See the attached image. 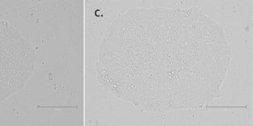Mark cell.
<instances>
[{
    "mask_svg": "<svg viewBox=\"0 0 253 126\" xmlns=\"http://www.w3.org/2000/svg\"><path fill=\"white\" fill-rule=\"evenodd\" d=\"M232 53L201 9L133 8L107 29L98 80L142 112L197 109L221 96Z\"/></svg>",
    "mask_w": 253,
    "mask_h": 126,
    "instance_id": "1",
    "label": "cell"
},
{
    "mask_svg": "<svg viewBox=\"0 0 253 126\" xmlns=\"http://www.w3.org/2000/svg\"><path fill=\"white\" fill-rule=\"evenodd\" d=\"M35 49L11 24L0 21V102L21 90L35 70Z\"/></svg>",
    "mask_w": 253,
    "mask_h": 126,
    "instance_id": "2",
    "label": "cell"
}]
</instances>
